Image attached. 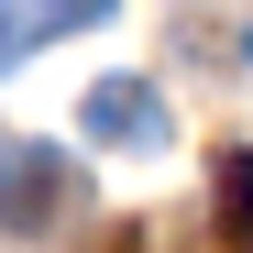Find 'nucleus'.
I'll list each match as a JSON object with an SVG mask.
<instances>
[{
	"mask_svg": "<svg viewBox=\"0 0 253 253\" xmlns=\"http://www.w3.org/2000/svg\"><path fill=\"white\" fill-rule=\"evenodd\" d=\"M77 198V165L55 143H0V231H55Z\"/></svg>",
	"mask_w": 253,
	"mask_h": 253,
	"instance_id": "nucleus-1",
	"label": "nucleus"
},
{
	"mask_svg": "<svg viewBox=\"0 0 253 253\" xmlns=\"http://www.w3.org/2000/svg\"><path fill=\"white\" fill-rule=\"evenodd\" d=\"M77 132H88V143H121V154H154L165 143V99L143 88V77H99V88L77 99Z\"/></svg>",
	"mask_w": 253,
	"mask_h": 253,
	"instance_id": "nucleus-2",
	"label": "nucleus"
},
{
	"mask_svg": "<svg viewBox=\"0 0 253 253\" xmlns=\"http://www.w3.org/2000/svg\"><path fill=\"white\" fill-rule=\"evenodd\" d=\"M220 242H231V253L253 242V165H242V154H220Z\"/></svg>",
	"mask_w": 253,
	"mask_h": 253,
	"instance_id": "nucleus-3",
	"label": "nucleus"
},
{
	"mask_svg": "<svg viewBox=\"0 0 253 253\" xmlns=\"http://www.w3.org/2000/svg\"><path fill=\"white\" fill-rule=\"evenodd\" d=\"M110 11H121V0H33V33H88Z\"/></svg>",
	"mask_w": 253,
	"mask_h": 253,
	"instance_id": "nucleus-4",
	"label": "nucleus"
},
{
	"mask_svg": "<svg viewBox=\"0 0 253 253\" xmlns=\"http://www.w3.org/2000/svg\"><path fill=\"white\" fill-rule=\"evenodd\" d=\"M22 33H33V22H22V0H0V66L22 55Z\"/></svg>",
	"mask_w": 253,
	"mask_h": 253,
	"instance_id": "nucleus-5",
	"label": "nucleus"
}]
</instances>
